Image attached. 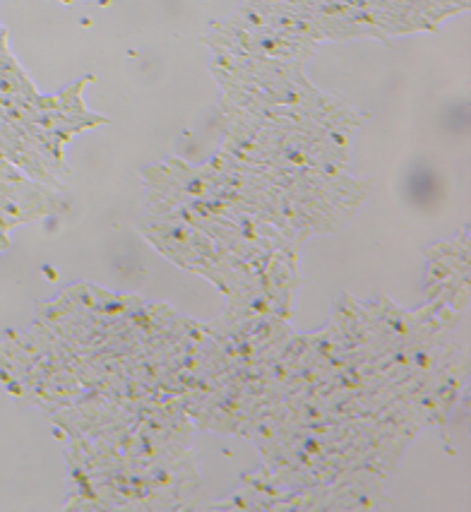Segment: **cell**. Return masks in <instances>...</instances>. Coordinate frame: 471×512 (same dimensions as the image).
I'll return each instance as SVG.
<instances>
[{
    "label": "cell",
    "instance_id": "1",
    "mask_svg": "<svg viewBox=\"0 0 471 512\" xmlns=\"http://www.w3.org/2000/svg\"><path fill=\"white\" fill-rule=\"evenodd\" d=\"M140 231L164 258H169L178 267L198 272L202 277H207V272L212 270L219 258V250L212 238L176 212L152 214L140 226Z\"/></svg>",
    "mask_w": 471,
    "mask_h": 512
},
{
    "label": "cell",
    "instance_id": "2",
    "mask_svg": "<svg viewBox=\"0 0 471 512\" xmlns=\"http://www.w3.org/2000/svg\"><path fill=\"white\" fill-rule=\"evenodd\" d=\"M426 299L443 303L455 313L469 306V241L462 229L452 241L426 248Z\"/></svg>",
    "mask_w": 471,
    "mask_h": 512
}]
</instances>
